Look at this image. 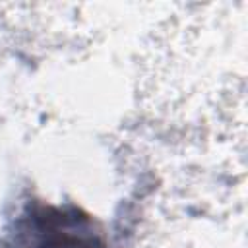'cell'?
<instances>
[{"instance_id": "cell-1", "label": "cell", "mask_w": 248, "mask_h": 248, "mask_svg": "<svg viewBox=\"0 0 248 248\" xmlns=\"http://www.w3.org/2000/svg\"><path fill=\"white\" fill-rule=\"evenodd\" d=\"M16 248H105L89 215L76 207L29 205L16 227Z\"/></svg>"}]
</instances>
